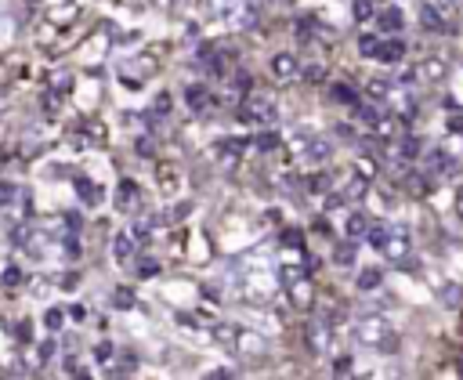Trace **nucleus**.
<instances>
[{"mask_svg":"<svg viewBox=\"0 0 463 380\" xmlns=\"http://www.w3.org/2000/svg\"><path fill=\"white\" fill-rule=\"evenodd\" d=\"M69 315H73V319H76V322H80V319H84V315H87V308H84V304H73V308H69Z\"/></svg>","mask_w":463,"mask_h":380,"instance_id":"nucleus-32","label":"nucleus"},{"mask_svg":"<svg viewBox=\"0 0 463 380\" xmlns=\"http://www.w3.org/2000/svg\"><path fill=\"white\" fill-rule=\"evenodd\" d=\"M116 304H120V308H131V304H134V294H131V290H116V297H112Z\"/></svg>","mask_w":463,"mask_h":380,"instance_id":"nucleus-26","label":"nucleus"},{"mask_svg":"<svg viewBox=\"0 0 463 380\" xmlns=\"http://www.w3.org/2000/svg\"><path fill=\"white\" fill-rule=\"evenodd\" d=\"M384 283V272L380 268H366L362 275H358V290H377Z\"/></svg>","mask_w":463,"mask_h":380,"instance_id":"nucleus-16","label":"nucleus"},{"mask_svg":"<svg viewBox=\"0 0 463 380\" xmlns=\"http://www.w3.org/2000/svg\"><path fill=\"white\" fill-rule=\"evenodd\" d=\"M423 163H427L431 177H456L460 174V160L453 156V152H445V149H431Z\"/></svg>","mask_w":463,"mask_h":380,"instance_id":"nucleus-5","label":"nucleus"},{"mask_svg":"<svg viewBox=\"0 0 463 380\" xmlns=\"http://www.w3.org/2000/svg\"><path fill=\"white\" fill-rule=\"evenodd\" d=\"M203 380H236V377H232V370H214L210 377H203Z\"/></svg>","mask_w":463,"mask_h":380,"instance_id":"nucleus-31","label":"nucleus"},{"mask_svg":"<svg viewBox=\"0 0 463 380\" xmlns=\"http://www.w3.org/2000/svg\"><path fill=\"white\" fill-rule=\"evenodd\" d=\"M76 192H80V199L87 203V207H95V203H101V188L91 181V177H76Z\"/></svg>","mask_w":463,"mask_h":380,"instance_id":"nucleus-12","label":"nucleus"},{"mask_svg":"<svg viewBox=\"0 0 463 380\" xmlns=\"http://www.w3.org/2000/svg\"><path fill=\"white\" fill-rule=\"evenodd\" d=\"M351 261H355V253H351V246H347V250L340 246V250H337V264H351Z\"/></svg>","mask_w":463,"mask_h":380,"instance_id":"nucleus-28","label":"nucleus"},{"mask_svg":"<svg viewBox=\"0 0 463 380\" xmlns=\"http://www.w3.org/2000/svg\"><path fill=\"white\" fill-rule=\"evenodd\" d=\"M47 18H51V22H58V25L66 22V18H76V4L69 0V4H62V8H51V11H47Z\"/></svg>","mask_w":463,"mask_h":380,"instance_id":"nucleus-18","label":"nucleus"},{"mask_svg":"<svg viewBox=\"0 0 463 380\" xmlns=\"http://www.w3.org/2000/svg\"><path fill=\"white\" fill-rule=\"evenodd\" d=\"M312 348H315V351H326V348H329V333H326V326H315V329H312Z\"/></svg>","mask_w":463,"mask_h":380,"instance_id":"nucleus-22","label":"nucleus"},{"mask_svg":"<svg viewBox=\"0 0 463 380\" xmlns=\"http://www.w3.org/2000/svg\"><path fill=\"white\" fill-rule=\"evenodd\" d=\"M11 203H18V188L11 181H0V207H11Z\"/></svg>","mask_w":463,"mask_h":380,"instance_id":"nucleus-21","label":"nucleus"},{"mask_svg":"<svg viewBox=\"0 0 463 380\" xmlns=\"http://www.w3.org/2000/svg\"><path fill=\"white\" fill-rule=\"evenodd\" d=\"M355 340H362L366 348L398 351V333L391 329L388 319H380V315H362V319L355 322Z\"/></svg>","mask_w":463,"mask_h":380,"instance_id":"nucleus-2","label":"nucleus"},{"mask_svg":"<svg viewBox=\"0 0 463 380\" xmlns=\"http://www.w3.org/2000/svg\"><path fill=\"white\" fill-rule=\"evenodd\" d=\"M420 15H423V29H445L442 11H431V4H423V8H420Z\"/></svg>","mask_w":463,"mask_h":380,"instance_id":"nucleus-17","label":"nucleus"},{"mask_svg":"<svg viewBox=\"0 0 463 380\" xmlns=\"http://www.w3.org/2000/svg\"><path fill=\"white\" fill-rule=\"evenodd\" d=\"M138 199H141V188L131 181V177H123L120 188H116V210H123V214H131L138 207Z\"/></svg>","mask_w":463,"mask_h":380,"instance_id":"nucleus-9","label":"nucleus"},{"mask_svg":"<svg viewBox=\"0 0 463 380\" xmlns=\"http://www.w3.org/2000/svg\"><path fill=\"white\" fill-rule=\"evenodd\" d=\"M95 355H98V359H109V355H112V344H109V340H101V344L95 348Z\"/></svg>","mask_w":463,"mask_h":380,"instance_id":"nucleus-30","label":"nucleus"},{"mask_svg":"<svg viewBox=\"0 0 463 380\" xmlns=\"http://www.w3.org/2000/svg\"><path fill=\"white\" fill-rule=\"evenodd\" d=\"M373 22H377V33H384V36H398L405 29V15L398 8H380L373 15Z\"/></svg>","mask_w":463,"mask_h":380,"instance_id":"nucleus-6","label":"nucleus"},{"mask_svg":"<svg viewBox=\"0 0 463 380\" xmlns=\"http://www.w3.org/2000/svg\"><path fill=\"white\" fill-rule=\"evenodd\" d=\"M73 380H91V373H84V370H73Z\"/></svg>","mask_w":463,"mask_h":380,"instance_id":"nucleus-33","label":"nucleus"},{"mask_svg":"<svg viewBox=\"0 0 463 380\" xmlns=\"http://www.w3.org/2000/svg\"><path fill=\"white\" fill-rule=\"evenodd\" d=\"M344 232L351 236V239H358V236H366L369 232V218L362 210H355V214H347V221H344Z\"/></svg>","mask_w":463,"mask_h":380,"instance_id":"nucleus-13","label":"nucleus"},{"mask_svg":"<svg viewBox=\"0 0 463 380\" xmlns=\"http://www.w3.org/2000/svg\"><path fill=\"white\" fill-rule=\"evenodd\" d=\"M333 156V145L326 142V138H308V145H304V163L308 167H326Z\"/></svg>","mask_w":463,"mask_h":380,"instance_id":"nucleus-7","label":"nucleus"},{"mask_svg":"<svg viewBox=\"0 0 463 380\" xmlns=\"http://www.w3.org/2000/svg\"><path fill=\"white\" fill-rule=\"evenodd\" d=\"M416 152H420V138L409 134V138H402V142H398V156H402V160H413Z\"/></svg>","mask_w":463,"mask_h":380,"instance_id":"nucleus-19","label":"nucleus"},{"mask_svg":"<svg viewBox=\"0 0 463 380\" xmlns=\"http://www.w3.org/2000/svg\"><path fill=\"white\" fill-rule=\"evenodd\" d=\"M44 326H47V329H62V308H51V312L44 315Z\"/></svg>","mask_w":463,"mask_h":380,"instance_id":"nucleus-24","label":"nucleus"},{"mask_svg":"<svg viewBox=\"0 0 463 380\" xmlns=\"http://www.w3.org/2000/svg\"><path fill=\"white\" fill-rule=\"evenodd\" d=\"M369 246L384 253L391 264H405L409 257V228L405 225H395V221H377L369 225Z\"/></svg>","mask_w":463,"mask_h":380,"instance_id":"nucleus-1","label":"nucleus"},{"mask_svg":"<svg viewBox=\"0 0 463 380\" xmlns=\"http://www.w3.org/2000/svg\"><path fill=\"white\" fill-rule=\"evenodd\" d=\"M112 253H116V261H127L134 253V239L127 236V232H120V236L112 239Z\"/></svg>","mask_w":463,"mask_h":380,"instance_id":"nucleus-14","label":"nucleus"},{"mask_svg":"<svg viewBox=\"0 0 463 380\" xmlns=\"http://www.w3.org/2000/svg\"><path fill=\"white\" fill-rule=\"evenodd\" d=\"M460 221H463V192H460Z\"/></svg>","mask_w":463,"mask_h":380,"instance_id":"nucleus-34","label":"nucleus"},{"mask_svg":"<svg viewBox=\"0 0 463 380\" xmlns=\"http://www.w3.org/2000/svg\"><path fill=\"white\" fill-rule=\"evenodd\" d=\"M275 145H279V138H275L272 131H264V134H257V149H264V152H268V149H275Z\"/></svg>","mask_w":463,"mask_h":380,"instance_id":"nucleus-25","label":"nucleus"},{"mask_svg":"<svg viewBox=\"0 0 463 380\" xmlns=\"http://www.w3.org/2000/svg\"><path fill=\"white\" fill-rule=\"evenodd\" d=\"M275 105L268 98H250L247 109H242V120H253V123H275Z\"/></svg>","mask_w":463,"mask_h":380,"instance_id":"nucleus-8","label":"nucleus"},{"mask_svg":"<svg viewBox=\"0 0 463 380\" xmlns=\"http://www.w3.org/2000/svg\"><path fill=\"white\" fill-rule=\"evenodd\" d=\"M185 98H188V109L192 112H210V105H214V98L207 94V87H199V84H192L188 91H185Z\"/></svg>","mask_w":463,"mask_h":380,"instance_id":"nucleus-11","label":"nucleus"},{"mask_svg":"<svg viewBox=\"0 0 463 380\" xmlns=\"http://www.w3.org/2000/svg\"><path fill=\"white\" fill-rule=\"evenodd\" d=\"M272 69H275L279 80H297L301 76V66H297V58H293L290 51H279V55L272 58Z\"/></svg>","mask_w":463,"mask_h":380,"instance_id":"nucleus-10","label":"nucleus"},{"mask_svg":"<svg viewBox=\"0 0 463 380\" xmlns=\"http://www.w3.org/2000/svg\"><path fill=\"white\" fill-rule=\"evenodd\" d=\"M445 80V62L442 58H427V62H420L416 69H409L405 76H398V87H405V84H438Z\"/></svg>","mask_w":463,"mask_h":380,"instance_id":"nucleus-4","label":"nucleus"},{"mask_svg":"<svg viewBox=\"0 0 463 380\" xmlns=\"http://www.w3.org/2000/svg\"><path fill=\"white\" fill-rule=\"evenodd\" d=\"M247 355H257V351H264V337H257V333H242V344H239Z\"/></svg>","mask_w":463,"mask_h":380,"instance_id":"nucleus-20","label":"nucleus"},{"mask_svg":"<svg viewBox=\"0 0 463 380\" xmlns=\"http://www.w3.org/2000/svg\"><path fill=\"white\" fill-rule=\"evenodd\" d=\"M333 98H337V101H344V105H351L355 112L362 109V98H358V94L351 91V87H344V84H337V87H333Z\"/></svg>","mask_w":463,"mask_h":380,"instance_id":"nucleus-15","label":"nucleus"},{"mask_svg":"<svg viewBox=\"0 0 463 380\" xmlns=\"http://www.w3.org/2000/svg\"><path fill=\"white\" fill-rule=\"evenodd\" d=\"M358 51L366 58H377L380 66H398L405 58V40H398V36H362Z\"/></svg>","mask_w":463,"mask_h":380,"instance_id":"nucleus-3","label":"nucleus"},{"mask_svg":"<svg viewBox=\"0 0 463 380\" xmlns=\"http://www.w3.org/2000/svg\"><path fill=\"white\" fill-rule=\"evenodd\" d=\"M4 286H22V268H8L4 272Z\"/></svg>","mask_w":463,"mask_h":380,"instance_id":"nucleus-27","label":"nucleus"},{"mask_svg":"<svg viewBox=\"0 0 463 380\" xmlns=\"http://www.w3.org/2000/svg\"><path fill=\"white\" fill-rule=\"evenodd\" d=\"M18 337H22V344H29V337H33V326H29V322H18Z\"/></svg>","mask_w":463,"mask_h":380,"instance_id":"nucleus-29","label":"nucleus"},{"mask_svg":"<svg viewBox=\"0 0 463 380\" xmlns=\"http://www.w3.org/2000/svg\"><path fill=\"white\" fill-rule=\"evenodd\" d=\"M369 15H377V8H373V0H355V18L366 22Z\"/></svg>","mask_w":463,"mask_h":380,"instance_id":"nucleus-23","label":"nucleus"}]
</instances>
